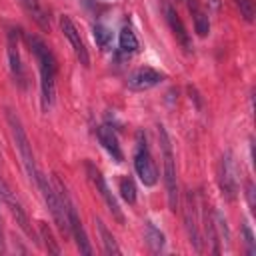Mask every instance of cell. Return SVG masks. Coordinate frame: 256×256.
Listing matches in <instances>:
<instances>
[{"instance_id": "obj_1", "label": "cell", "mask_w": 256, "mask_h": 256, "mask_svg": "<svg viewBox=\"0 0 256 256\" xmlns=\"http://www.w3.org/2000/svg\"><path fill=\"white\" fill-rule=\"evenodd\" d=\"M30 52L34 54L36 62H38V72H40V104L42 110L48 112L54 104L56 98V58L52 54V50L46 46V42L34 34H26L24 36Z\"/></svg>"}, {"instance_id": "obj_2", "label": "cell", "mask_w": 256, "mask_h": 256, "mask_svg": "<svg viewBox=\"0 0 256 256\" xmlns=\"http://www.w3.org/2000/svg\"><path fill=\"white\" fill-rule=\"evenodd\" d=\"M52 184H54V188H56V192H58V196H60V200H62V204H64L66 218H68V228H70V236L74 238V242H76L80 254H92V246H90V242H88L86 230H84V226H82V220H80V214H78V210H76V204H74L72 196L68 194L66 186L62 184V180H60L56 174L52 176Z\"/></svg>"}, {"instance_id": "obj_3", "label": "cell", "mask_w": 256, "mask_h": 256, "mask_svg": "<svg viewBox=\"0 0 256 256\" xmlns=\"http://www.w3.org/2000/svg\"><path fill=\"white\" fill-rule=\"evenodd\" d=\"M158 140H160V150H162V162H164V184H166V192H168V206L170 210H178V180H176V160H174V152H172V144H170V136L166 132V128L160 124L158 126Z\"/></svg>"}, {"instance_id": "obj_4", "label": "cell", "mask_w": 256, "mask_h": 256, "mask_svg": "<svg viewBox=\"0 0 256 256\" xmlns=\"http://www.w3.org/2000/svg\"><path fill=\"white\" fill-rule=\"evenodd\" d=\"M6 120H8V126H10V132H12V138L16 142V148H18V154L22 158V164L30 176V180L36 184V178L40 174V170L36 168V160H34V152H32V144L24 132V126L20 122V118L12 112V110H6Z\"/></svg>"}, {"instance_id": "obj_5", "label": "cell", "mask_w": 256, "mask_h": 256, "mask_svg": "<svg viewBox=\"0 0 256 256\" xmlns=\"http://www.w3.org/2000/svg\"><path fill=\"white\" fill-rule=\"evenodd\" d=\"M36 186L40 188L42 198H44V202H46V206H48V212H50V216H52L54 224L58 226V230H60L62 234L70 236L66 210H64V204H62V200H60V196H58V192H56L54 184H52V178H48V176H44V174L40 172V174H38V178H36Z\"/></svg>"}, {"instance_id": "obj_6", "label": "cell", "mask_w": 256, "mask_h": 256, "mask_svg": "<svg viewBox=\"0 0 256 256\" xmlns=\"http://www.w3.org/2000/svg\"><path fill=\"white\" fill-rule=\"evenodd\" d=\"M134 170L144 186H154L158 182V168L152 160L150 148L146 144V136L140 130L136 134V148H134Z\"/></svg>"}, {"instance_id": "obj_7", "label": "cell", "mask_w": 256, "mask_h": 256, "mask_svg": "<svg viewBox=\"0 0 256 256\" xmlns=\"http://www.w3.org/2000/svg\"><path fill=\"white\" fill-rule=\"evenodd\" d=\"M86 174H88V180L94 184V188H96V192L102 196V200H104V204L108 206V210H110V214L120 222V224H124V214H122V210H120V204H118V200H116V196L112 194V190H110V186H108V182L104 180V176H102V172L88 160L86 162Z\"/></svg>"}, {"instance_id": "obj_8", "label": "cell", "mask_w": 256, "mask_h": 256, "mask_svg": "<svg viewBox=\"0 0 256 256\" xmlns=\"http://www.w3.org/2000/svg\"><path fill=\"white\" fill-rule=\"evenodd\" d=\"M236 162L232 152L222 154L220 158V172H218V182H220V190L228 200H234L238 194V176H236Z\"/></svg>"}, {"instance_id": "obj_9", "label": "cell", "mask_w": 256, "mask_h": 256, "mask_svg": "<svg viewBox=\"0 0 256 256\" xmlns=\"http://www.w3.org/2000/svg\"><path fill=\"white\" fill-rule=\"evenodd\" d=\"M60 30H62L64 38L70 42V46H72V50H74L78 62H80L84 68H88V66H90V54H88V48H86V44H84V40H82V36H80V32H78V28H76V24H74L68 16H62V18H60Z\"/></svg>"}, {"instance_id": "obj_10", "label": "cell", "mask_w": 256, "mask_h": 256, "mask_svg": "<svg viewBox=\"0 0 256 256\" xmlns=\"http://www.w3.org/2000/svg\"><path fill=\"white\" fill-rule=\"evenodd\" d=\"M6 52H8V66H10V74L14 78V82L18 84V88H26V72L22 66V58H20V48H18V30L10 28L8 32V44H6Z\"/></svg>"}, {"instance_id": "obj_11", "label": "cell", "mask_w": 256, "mask_h": 256, "mask_svg": "<svg viewBox=\"0 0 256 256\" xmlns=\"http://www.w3.org/2000/svg\"><path fill=\"white\" fill-rule=\"evenodd\" d=\"M166 80V74L156 70V68H150V66H142L138 70H134L128 80H126V86L130 90H136V92H142V90H150L154 86H158L160 82Z\"/></svg>"}, {"instance_id": "obj_12", "label": "cell", "mask_w": 256, "mask_h": 256, "mask_svg": "<svg viewBox=\"0 0 256 256\" xmlns=\"http://www.w3.org/2000/svg\"><path fill=\"white\" fill-rule=\"evenodd\" d=\"M164 14H166V22H168V26H170L174 38L178 40V44L184 48V52H192V38H190L188 30H186L184 22L180 20L178 12H176L172 6H166V8H164Z\"/></svg>"}, {"instance_id": "obj_13", "label": "cell", "mask_w": 256, "mask_h": 256, "mask_svg": "<svg viewBox=\"0 0 256 256\" xmlns=\"http://www.w3.org/2000/svg\"><path fill=\"white\" fill-rule=\"evenodd\" d=\"M96 138H98V142L102 144V148L112 156L114 162H122V160H124V152H122V148H120L118 136H116V132H114L108 124H102V126L96 130Z\"/></svg>"}, {"instance_id": "obj_14", "label": "cell", "mask_w": 256, "mask_h": 256, "mask_svg": "<svg viewBox=\"0 0 256 256\" xmlns=\"http://www.w3.org/2000/svg\"><path fill=\"white\" fill-rule=\"evenodd\" d=\"M184 218H186V228H188L190 242L194 244L196 252H200L202 246H200V232H198V208H196V204H194V196H192V192H188V196H186Z\"/></svg>"}, {"instance_id": "obj_15", "label": "cell", "mask_w": 256, "mask_h": 256, "mask_svg": "<svg viewBox=\"0 0 256 256\" xmlns=\"http://www.w3.org/2000/svg\"><path fill=\"white\" fill-rule=\"evenodd\" d=\"M22 6L26 8V12L32 16V20L42 28V30H48L50 28V18L44 10V6L40 4V0H20Z\"/></svg>"}, {"instance_id": "obj_16", "label": "cell", "mask_w": 256, "mask_h": 256, "mask_svg": "<svg viewBox=\"0 0 256 256\" xmlns=\"http://www.w3.org/2000/svg\"><path fill=\"white\" fill-rule=\"evenodd\" d=\"M188 6H190V12H192V18H194V30L198 36H206L210 32V20H208V14L198 6L196 0H188Z\"/></svg>"}, {"instance_id": "obj_17", "label": "cell", "mask_w": 256, "mask_h": 256, "mask_svg": "<svg viewBox=\"0 0 256 256\" xmlns=\"http://www.w3.org/2000/svg\"><path fill=\"white\" fill-rule=\"evenodd\" d=\"M118 46H120V52H124V54H132V52H136L138 50V38H136V34H134V30L130 28V26H124L122 30H120V36H118Z\"/></svg>"}, {"instance_id": "obj_18", "label": "cell", "mask_w": 256, "mask_h": 256, "mask_svg": "<svg viewBox=\"0 0 256 256\" xmlns=\"http://www.w3.org/2000/svg\"><path fill=\"white\" fill-rule=\"evenodd\" d=\"M94 220H96V228H98L100 238H102V244H104V252H106V254H114V256H118V254H120V248H118V244H116L112 232L106 228V224H104L100 218H94Z\"/></svg>"}, {"instance_id": "obj_19", "label": "cell", "mask_w": 256, "mask_h": 256, "mask_svg": "<svg viewBox=\"0 0 256 256\" xmlns=\"http://www.w3.org/2000/svg\"><path fill=\"white\" fill-rule=\"evenodd\" d=\"M148 248L152 252H160L164 248V234L154 226V222H146V236H144Z\"/></svg>"}, {"instance_id": "obj_20", "label": "cell", "mask_w": 256, "mask_h": 256, "mask_svg": "<svg viewBox=\"0 0 256 256\" xmlns=\"http://www.w3.org/2000/svg\"><path fill=\"white\" fill-rule=\"evenodd\" d=\"M92 36H94V42L100 50H108V46L112 44V30L104 24H94L92 26Z\"/></svg>"}, {"instance_id": "obj_21", "label": "cell", "mask_w": 256, "mask_h": 256, "mask_svg": "<svg viewBox=\"0 0 256 256\" xmlns=\"http://www.w3.org/2000/svg\"><path fill=\"white\" fill-rule=\"evenodd\" d=\"M38 232H40V238L44 242V248L50 252V254H60V246L58 242L54 240V234L50 230V226L46 222H38Z\"/></svg>"}, {"instance_id": "obj_22", "label": "cell", "mask_w": 256, "mask_h": 256, "mask_svg": "<svg viewBox=\"0 0 256 256\" xmlns=\"http://www.w3.org/2000/svg\"><path fill=\"white\" fill-rule=\"evenodd\" d=\"M118 192H120V196H122L124 202H128V204H134L136 202V184H134V180L130 176L120 178Z\"/></svg>"}, {"instance_id": "obj_23", "label": "cell", "mask_w": 256, "mask_h": 256, "mask_svg": "<svg viewBox=\"0 0 256 256\" xmlns=\"http://www.w3.org/2000/svg\"><path fill=\"white\" fill-rule=\"evenodd\" d=\"M242 234H244V242H246V252L250 256L256 254V240H254V234H252V228L248 224L242 226Z\"/></svg>"}, {"instance_id": "obj_24", "label": "cell", "mask_w": 256, "mask_h": 256, "mask_svg": "<svg viewBox=\"0 0 256 256\" xmlns=\"http://www.w3.org/2000/svg\"><path fill=\"white\" fill-rule=\"evenodd\" d=\"M238 8H240V14L244 16V20L252 22L254 20V6H252V0H236Z\"/></svg>"}, {"instance_id": "obj_25", "label": "cell", "mask_w": 256, "mask_h": 256, "mask_svg": "<svg viewBox=\"0 0 256 256\" xmlns=\"http://www.w3.org/2000/svg\"><path fill=\"white\" fill-rule=\"evenodd\" d=\"M4 230H2V218H0V254L4 252Z\"/></svg>"}]
</instances>
